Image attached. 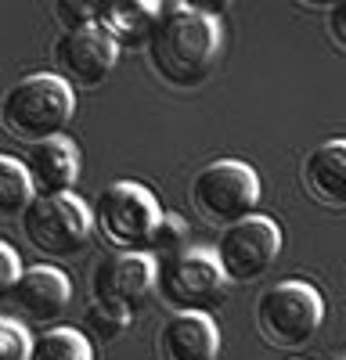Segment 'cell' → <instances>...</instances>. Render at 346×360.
Listing matches in <instances>:
<instances>
[{"mask_svg": "<svg viewBox=\"0 0 346 360\" xmlns=\"http://www.w3.org/2000/svg\"><path fill=\"white\" fill-rule=\"evenodd\" d=\"M220 44L224 33H220L217 11L177 0V4L159 8L144 58H148V69L155 72L159 83L173 90H195L217 72Z\"/></svg>", "mask_w": 346, "mask_h": 360, "instance_id": "6da1fadb", "label": "cell"}, {"mask_svg": "<svg viewBox=\"0 0 346 360\" xmlns=\"http://www.w3.org/2000/svg\"><path fill=\"white\" fill-rule=\"evenodd\" d=\"M33 202H37V188L25 162L15 155H0V213L22 220Z\"/></svg>", "mask_w": 346, "mask_h": 360, "instance_id": "2e32d148", "label": "cell"}, {"mask_svg": "<svg viewBox=\"0 0 346 360\" xmlns=\"http://www.w3.org/2000/svg\"><path fill=\"white\" fill-rule=\"evenodd\" d=\"M33 360H94V346L79 328H47L33 342Z\"/></svg>", "mask_w": 346, "mask_h": 360, "instance_id": "e0dca14e", "label": "cell"}, {"mask_svg": "<svg viewBox=\"0 0 346 360\" xmlns=\"http://www.w3.org/2000/svg\"><path fill=\"white\" fill-rule=\"evenodd\" d=\"M278 252H281V227H278V220H271L264 213H256L235 227H224L213 245V256L231 285L260 281L274 266Z\"/></svg>", "mask_w": 346, "mask_h": 360, "instance_id": "ba28073f", "label": "cell"}, {"mask_svg": "<svg viewBox=\"0 0 346 360\" xmlns=\"http://www.w3.org/2000/svg\"><path fill=\"white\" fill-rule=\"evenodd\" d=\"M130 324H134V314L112 310V307H101V303H86V328H91V335L101 339V342L127 335Z\"/></svg>", "mask_w": 346, "mask_h": 360, "instance_id": "ac0fdd59", "label": "cell"}, {"mask_svg": "<svg viewBox=\"0 0 346 360\" xmlns=\"http://www.w3.org/2000/svg\"><path fill=\"white\" fill-rule=\"evenodd\" d=\"M159 360H217L220 332L210 314H173L155 339Z\"/></svg>", "mask_w": 346, "mask_h": 360, "instance_id": "5bb4252c", "label": "cell"}, {"mask_svg": "<svg viewBox=\"0 0 346 360\" xmlns=\"http://www.w3.org/2000/svg\"><path fill=\"white\" fill-rule=\"evenodd\" d=\"M94 231L115 252H152L162 209L155 195L137 180H112L94 198Z\"/></svg>", "mask_w": 346, "mask_h": 360, "instance_id": "3957f363", "label": "cell"}, {"mask_svg": "<svg viewBox=\"0 0 346 360\" xmlns=\"http://www.w3.org/2000/svg\"><path fill=\"white\" fill-rule=\"evenodd\" d=\"M120 44L108 29L101 25V18L94 25H83V29H65L58 33L51 44V62L58 65V76L72 86H101L115 62H120Z\"/></svg>", "mask_w": 346, "mask_h": 360, "instance_id": "30bf717a", "label": "cell"}, {"mask_svg": "<svg viewBox=\"0 0 346 360\" xmlns=\"http://www.w3.org/2000/svg\"><path fill=\"white\" fill-rule=\"evenodd\" d=\"M162 4L152 0H127V4H101V25L115 37L120 47H148L152 29Z\"/></svg>", "mask_w": 346, "mask_h": 360, "instance_id": "9a60e30c", "label": "cell"}, {"mask_svg": "<svg viewBox=\"0 0 346 360\" xmlns=\"http://www.w3.org/2000/svg\"><path fill=\"white\" fill-rule=\"evenodd\" d=\"M22 274H25V266H22V259H18L15 245L0 242V288L11 292V288L18 285V278H22Z\"/></svg>", "mask_w": 346, "mask_h": 360, "instance_id": "7402d4cb", "label": "cell"}, {"mask_svg": "<svg viewBox=\"0 0 346 360\" xmlns=\"http://www.w3.org/2000/svg\"><path fill=\"white\" fill-rule=\"evenodd\" d=\"M33 335L15 317L0 321V360H33Z\"/></svg>", "mask_w": 346, "mask_h": 360, "instance_id": "d6986e66", "label": "cell"}, {"mask_svg": "<svg viewBox=\"0 0 346 360\" xmlns=\"http://www.w3.org/2000/svg\"><path fill=\"white\" fill-rule=\"evenodd\" d=\"M227 278L213 252L184 249L159 259V299L173 314H210L224 303Z\"/></svg>", "mask_w": 346, "mask_h": 360, "instance_id": "52a82bcc", "label": "cell"}, {"mask_svg": "<svg viewBox=\"0 0 346 360\" xmlns=\"http://www.w3.org/2000/svg\"><path fill=\"white\" fill-rule=\"evenodd\" d=\"M188 198L195 205V213L213 224V227H235L249 217H256L260 205V173L242 162V159H217L210 166H202L191 176Z\"/></svg>", "mask_w": 346, "mask_h": 360, "instance_id": "5b68a950", "label": "cell"}, {"mask_svg": "<svg viewBox=\"0 0 346 360\" xmlns=\"http://www.w3.org/2000/svg\"><path fill=\"white\" fill-rule=\"evenodd\" d=\"M69 299H72V281L51 263L29 266L18 278V285L11 292H4L11 317L22 324H37L44 332L54 328V321L69 310Z\"/></svg>", "mask_w": 346, "mask_h": 360, "instance_id": "8fae6325", "label": "cell"}, {"mask_svg": "<svg viewBox=\"0 0 346 360\" xmlns=\"http://www.w3.org/2000/svg\"><path fill=\"white\" fill-rule=\"evenodd\" d=\"M76 112L72 83L58 72H33L8 86L4 105H0V123L22 144H44L54 137H65V127Z\"/></svg>", "mask_w": 346, "mask_h": 360, "instance_id": "7a4b0ae2", "label": "cell"}, {"mask_svg": "<svg viewBox=\"0 0 346 360\" xmlns=\"http://www.w3.org/2000/svg\"><path fill=\"white\" fill-rule=\"evenodd\" d=\"M51 15L58 18V25L65 29H83V25H94L101 18V4H76V0H54Z\"/></svg>", "mask_w": 346, "mask_h": 360, "instance_id": "44dd1931", "label": "cell"}, {"mask_svg": "<svg viewBox=\"0 0 346 360\" xmlns=\"http://www.w3.org/2000/svg\"><path fill=\"white\" fill-rule=\"evenodd\" d=\"M159 295V259L152 252H112L91 274V303L137 314Z\"/></svg>", "mask_w": 346, "mask_h": 360, "instance_id": "9c48e42d", "label": "cell"}, {"mask_svg": "<svg viewBox=\"0 0 346 360\" xmlns=\"http://www.w3.org/2000/svg\"><path fill=\"white\" fill-rule=\"evenodd\" d=\"M256 332L274 349H300L307 346L325 324V299L310 281H278L260 292L252 307Z\"/></svg>", "mask_w": 346, "mask_h": 360, "instance_id": "277c9868", "label": "cell"}, {"mask_svg": "<svg viewBox=\"0 0 346 360\" xmlns=\"http://www.w3.org/2000/svg\"><path fill=\"white\" fill-rule=\"evenodd\" d=\"M184 242H188V224L181 217H162V224L155 231V242H152V256L169 259V256H177V249Z\"/></svg>", "mask_w": 346, "mask_h": 360, "instance_id": "ffe728a7", "label": "cell"}, {"mask_svg": "<svg viewBox=\"0 0 346 360\" xmlns=\"http://www.w3.org/2000/svg\"><path fill=\"white\" fill-rule=\"evenodd\" d=\"M22 162H25L29 176H33L37 198L72 195V184L79 176V148L69 137H54V141L33 144Z\"/></svg>", "mask_w": 346, "mask_h": 360, "instance_id": "4fadbf2b", "label": "cell"}, {"mask_svg": "<svg viewBox=\"0 0 346 360\" xmlns=\"http://www.w3.org/2000/svg\"><path fill=\"white\" fill-rule=\"evenodd\" d=\"M25 242L47 259H76L91 245L94 231V209L76 195H54L37 198L18 220Z\"/></svg>", "mask_w": 346, "mask_h": 360, "instance_id": "8992f818", "label": "cell"}, {"mask_svg": "<svg viewBox=\"0 0 346 360\" xmlns=\"http://www.w3.org/2000/svg\"><path fill=\"white\" fill-rule=\"evenodd\" d=\"M325 29H328V40L346 54V0H339V4L328 8V15H325Z\"/></svg>", "mask_w": 346, "mask_h": 360, "instance_id": "603a6c76", "label": "cell"}, {"mask_svg": "<svg viewBox=\"0 0 346 360\" xmlns=\"http://www.w3.org/2000/svg\"><path fill=\"white\" fill-rule=\"evenodd\" d=\"M300 180L317 205L346 209V141L332 137L310 148L300 169Z\"/></svg>", "mask_w": 346, "mask_h": 360, "instance_id": "7c38bea8", "label": "cell"}]
</instances>
